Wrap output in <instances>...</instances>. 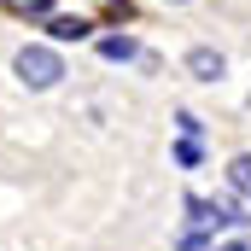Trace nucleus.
<instances>
[{
    "mask_svg": "<svg viewBox=\"0 0 251 251\" xmlns=\"http://www.w3.org/2000/svg\"><path fill=\"white\" fill-rule=\"evenodd\" d=\"M12 76L24 82V88H35V94H47V88H59L64 82V59L53 47H41V41H29V47H18V59H12Z\"/></svg>",
    "mask_w": 251,
    "mask_h": 251,
    "instance_id": "nucleus-1",
    "label": "nucleus"
},
{
    "mask_svg": "<svg viewBox=\"0 0 251 251\" xmlns=\"http://www.w3.org/2000/svg\"><path fill=\"white\" fill-rule=\"evenodd\" d=\"M222 70H228V59H222L216 47H193L187 53V76L193 82H222Z\"/></svg>",
    "mask_w": 251,
    "mask_h": 251,
    "instance_id": "nucleus-2",
    "label": "nucleus"
},
{
    "mask_svg": "<svg viewBox=\"0 0 251 251\" xmlns=\"http://www.w3.org/2000/svg\"><path fill=\"white\" fill-rule=\"evenodd\" d=\"M100 59L128 64V59H140V41H134V35H105V41H100Z\"/></svg>",
    "mask_w": 251,
    "mask_h": 251,
    "instance_id": "nucleus-3",
    "label": "nucleus"
},
{
    "mask_svg": "<svg viewBox=\"0 0 251 251\" xmlns=\"http://www.w3.org/2000/svg\"><path fill=\"white\" fill-rule=\"evenodd\" d=\"M228 187L240 193V199H251V152H240V158L228 164Z\"/></svg>",
    "mask_w": 251,
    "mask_h": 251,
    "instance_id": "nucleus-4",
    "label": "nucleus"
},
{
    "mask_svg": "<svg viewBox=\"0 0 251 251\" xmlns=\"http://www.w3.org/2000/svg\"><path fill=\"white\" fill-rule=\"evenodd\" d=\"M199 158H204V152H199V140H187V134H181V146H176V164H181V170H193Z\"/></svg>",
    "mask_w": 251,
    "mask_h": 251,
    "instance_id": "nucleus-5",
    "label": "nucleus"
},
{
    "mask_svg": "<svg viewBox=\"0 0 251 251\" xmlns=\"http://www.w3.org/2000/svg\"><path fill=\"white\" fill-rule=\"evenodd\" d=\"M176 123H181V134H187V140H199V134H204V123H199L193 111H176Z\"/></svg>",
    "mask_w": 251,
    "mask_h": 251,
    "instance_id": "nucleus-6",
    "label": "nucleus"
},
{
    "mask_svg": "<svg viewBox=\"0 0 251 251\" xmlns=\"http://www.w3.org/2000/svg\"><path fill=\"white\" fill-rule=\"evenodd\" d=\"M176 251H204V228H199V222H193L187 234H181V246H176Z\"/></svg>",
    "mask_w": 251,
    "mask_h": 251,
    "instance_id": "nucleus-7",
    "label": "nucleus"
},
{
    "mask_svg": "<svg viewBox=\"0 0 251 251\" xmlns=\"http://www.w3.org/2000/svg\"><path fill=\"white\" fill-rule=\"evenodd\" d=\"M210 251H251V246H246V240H234V246H210Z\"/></svg>",
    "mask_w": 251,
    "mask_h": 251,
    "instance_id": "nucleus-8",
    "label": "nucleus"
}]
</instances>
